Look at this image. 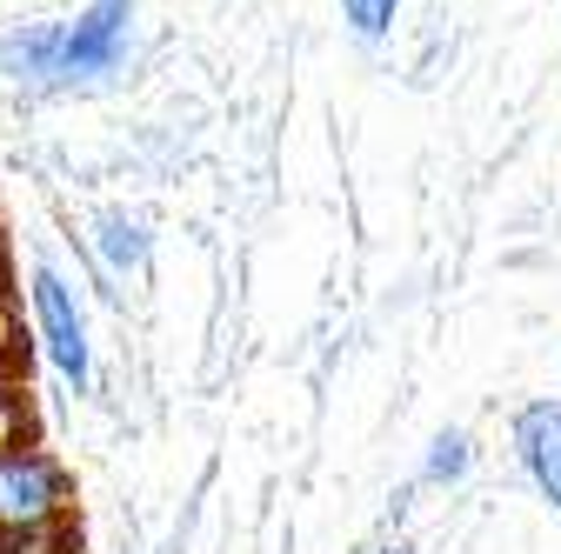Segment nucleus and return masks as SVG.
Returning <instances> with one entry per match:
<instances>
[{
  "mask_svg": "<svg viewBox=\"0 0 561 554\" xmlns=\"http://www.w3.org/2000/svg\"><path fill=\"white\" fill-rule=\"evenodd\" d=\"M27 295H34V327H41V348H47V361L60 368V381L75 388V394H88V381H94V348H88V314H81L75 288L60 281V267L34 261V274H27Z\"/></svg>",
  "mask_w": 561,
  "mask_h": 554,
  "instance_id": "obj_3",
  "label": "nucleus"
},
{
  "mask_svg": "<svg viewBox=\"0 0 561 554\" xmlns=\"http://www.w3.org/2000/svg\"><path fill=\"white\" fill-rule=\"evenodd\" d=\"M341 14H347V27H355L362 41H381L394 27V14H401V0H341Z\"/></svg>",
  "mask_w": 561,
  "mask_h": 554,
  "instance_id": "obj_9",
  "label": "nucleus"
},
{
  "mask_svg": "<svg viewBox=\"0 0 561 554\" xmlns=\"http://www.w3.org/2000/svg\"><path fill=\"white\" fill-rule=\"evenodd\" d=\"M381 554H408V547H381Z\"/></svg>",
  "mask_w": 561,
  "mask_h": 554,
  "instance_id": "obj_11",
  "label": "nucleus"
},
{
  "mask_svg": "<svg viewBox=\"0 0 561 554\" xmlns=\"http://www.w3.org/2000/svg\"><path fill=\"white\" fill-rule=\"evenodd\" d=\"M94 247H101V267L107 274H127V267H140V254H148V234H140L134 215H107L101 234H94Z\"/></svg>",
  "mask_w": 561,
  "mask_h": 554,
  "instance_id": "obj_5",
  "label": "nucleus"
},
{
  "mask_svg": "<svg viewBox=\"0 0 561 554\" xmlns=\"http://www.w3.org/2000/svg\"><path fill=\"white\" fill-rule=\"evenodd\" d=\"M134 0H88L75 21H34L0 34V74L8 81H94L127 54Z\"/></svg>",
  "mask_w": 561,
  "mask_h": 554,
  "instance_id": "obj_1",
  "label": "nucleus"
},
{
  "mask_svg": "<svg viewBox=\"0 0 561 554\" xmlns=\"http://www.w3.org/2000/svg\"><path fill=\"white\" fill-rule=\"evenodd\" d=\"M515 454L541 488V501L561 515V401H528L515 414Z\"/></svg>",
  "mask_w": 561,
  "mask_h": 554,
  "instance_id": "obj_4",
  "label": "nucleus"
},
{
  "mask_svg": "<svg viewBox=\"0 0 561 554\" xmlns=\"http://www.w3.org/2000/svg\"><path fill=\"white\" fill-rule=\"evenodd\" d=\"M0 554H81L67 521H41V528H0Z\"/></svg>",
  "mask_w": 561,
  "mask_h": 554,
  "instance_id": "obj_6",
  "label": "nucleus"
},
{
  "mask_svg": "<svg viewBox=\"0 0 561 554\" xmlns=\"http://www.w3.org/2000/svg\"><path fill=\"white\" fill-rule=\"evenodd\" d=\"M8 274H14V254H8V221H0V301H8Z\"/></svg>",
  "mask_w": 561,
  "mask_h": 554,
  "instance_id": "obj_10",
  "label": "nucleus"
},
{
  "mask_svg": "<svg viewBox=\"0 0 561 554\" xmlns=\"http://www.w3.org/2000/svg\"><path fill=\"white\" fill-rule=\"evenodd\" d=\"M27 441V388L14 374H0V448Z\"/></svg>",
  "mask_w": 561,
  "mask_h": 554,
  "instance_id": "obj_8",
  "label": "nucleus"
},
{
  "mask_svg": "<svg viewBox=\"0 0 561 554\" xmlns=\"http://www.w3.org/2000/svg\"><path fill=\"white\" fill-rule=\"evenodd\" d=\"M75 508V474L60 468V454L47 448H0V528H41V521H67Z\"/></svg>",
  "mask_w": 561,
  "mask_h": 554,
  "instance_id": "obj_2",
  "label": "nucleus"
},
{
  "mask_svg": "<svg viewBox=\"0 0 561 554\" xmlns=\"http://www.w3.org/2000/svg\"><path fill=\"white\" fill-rule=\"evenodd\" d=\"M468 461H474L468 435H461V428H442V435H435V448H428V481H435V488H448V481H461V474H468Z\"/></svg>",
  "mask_w": 561,
  "mask_h": 554,
  "instance_id": "obj_7",
  "label": "nucleus"
}]
</instances>
